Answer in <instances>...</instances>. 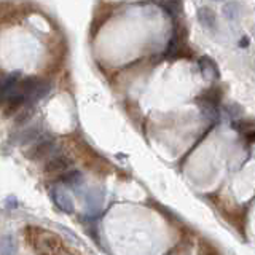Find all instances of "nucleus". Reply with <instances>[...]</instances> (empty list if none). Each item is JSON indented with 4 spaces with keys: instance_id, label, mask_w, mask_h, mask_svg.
I'll return each instance as SVG.
<instances>
[{
    "instance_id": "nucleus-1",
    "label": "nucleus",
    "mask_w": 255,
    "mask_h": 255,
    "mask_svg": "<svg viewBox=\"0 0 255 255\" xmlns=\"http://www.w3.org/2000/svg\"><path fill=\"white\" fill-rule=\"evenodd\" d=\"M56 148V142L54 139H40L34 147H32L26 156L32 161H38V159H43L46 156H50Z\"/></svg>"
},
{
    "instance_id": "nucleus-2",
    "label": "nucleus",
    "mask_w": 255,
    "mask_h": 255,
    "mask_svg": "<svg viewBox=\"0 0 255 255\" xmlns=\"http://www.w3.org/2000/svg\"><path fill=\"white\" fill-rule=\"evenodd\" d=\"M50 195H51L53 203L58 206L59 211H62L64 214H72V212H74V209H75L74 199H72V196L64 188L54 187V188H51V193Z\"/></svg>"
},
{
    "instance_id": "nucleus-3",
    "label": "nucleus",
    "mask_w": 255,
    "mask_h": 255,
    "mask_svg": "<svg viewBox=\"0 0 255 255\" xmlns=\"http://www.w3.org/2000/svg\"><path fill=\"white\" fill-rule=\"evenodd\" d=\"M104 204V191L99 188H91L85 195V206L90 215H99Z\"/></svg>"
},
{
    "instance_id": "nucleus-4",
    "label": "nucleus",
    "mask_w": 255,
    "mask_h": 255,
    "mask_svg": "<svg viewBox=\"0 0 255 255\" xmlns=\"http://www.w3.org/2000/svg\"><path fill=\"white\" fill-rule=\"evenodd\" d=\"M72 158L67 155H54L46 161L45 164V172L46 174H61V172H66L69 167L72 166Z\"/></svg>"
},
{
    "instance_id": "nucleus-5",
    "label": "nucleus",
    "mask_w": 255,
    "mask_h": 255,
    "mask_svg": "<svg viewBox=\"0 0 255 255\" xmlns=\"http://www.w3.org/2000/svg\"><path fill=\"white\" fill-rule=\"evenodd\" d=\"M198 66H199V70H201L203 78H206L207 82H215V80H219L220 72H219L217 64H215V61L212 58H209V56H203V58H199Z\"/></svg>"
},
{
    "instance_id": "nucleus-6",
    "label": "nucleus",
    "mask_w": 255,
    "mask_h": 255,
    "mask_svg": "<svg viewBox=\"0 0 255 255\" xmlns=\"http://www.w3.org/2000/svg\"><path fill=\"white\" fill-rule=\"evenodd\" d=\"M59 182L64 183V185H67L70 188H80L85 183V179H83V174L77 171V169H72V171H66L62 172V175L59 177Z\"/></svg>"
},
{
    "instance_id": "nucleus-7",
    "label": "nucleus",
    "mask_w": 255,
    "mask_h": 255,
    "mask_svg": "<svg viewBox=\"0 0 255 255\" xmlns=\"http://www.w3.org/2000/svg\"><path fill=\"white\" fill-rule=\"evenodd\" d=\"M196 18L199 21V24H201L203 27L206 29H214L215 27V13L212 8L209 6H201L199 10L196 11Z\"/></svg>"
},
{
    "instance_id": "nucleus-8",
    "label": "nucleus",
    "mask_w": 255,
    "mask_h": 255,
    "mask_svg": "<svg viewBox=\"0 0 255 255\" xmlns=\"http://www.w3.org/2000/svg\"><path fill=\"white\" fill-rule=\"evenodd\" d=\"M18 254V243L13 235H3L0 241V255H16Z\"/></svg>"
},
{
    "instance_id": "nucleus-9",
    "label": "nucleus",
    "mask_w": 255,
    "mask_h": 255,
    "mask_svg": "<svg viewBox=\"0 0 255 255\" xmlns=\"http://www.w3.org/2000/svg\"><path fill=\"white\" fill-rule=\"evenodd\" d=\"M50 90H51V83L50 82H45V80H40L38 85L35 86L34 93H32L27 99H30L32 102H37V101H40L42 98H45V96L50 93Z\"/></svg>"
},
{
    "instance_id": "nucleus-10",
    "label": "nucleus",
    "mask_w": 255,
    "mask_h": 255,
    "mask_svg": "<svg viewBox=\"0 0 255 255\" xmlns=\"http://www.w3.org/2000/svg\"><path fill=\"white\" fill-rule=\"evenodd\" d=\"M222 99V90L219 88H209V90H206L201 96L198 98V101H203V102H209V104H214V106H219V102Z\"/></svg>"
},
{
    "instance_id": "nucleus-11",
    "label": "nucleus",
    "mask_w": 255,
    "mask_h": 255,
    "mask_svg": "<svg viewBox=\"0 0 255 255\" xmlns=\"http://www.w3.org/2000/svg\"><path fill=\"white\" fill-rule=\"evenodd\" d=\"M21 77V72L16 70V72H11V74H8L5 78H3V83H2V91L3 94L8 93L10 90H13V88L18 85V80Z\"/></svg>"
},
{
    "instance_id": "nucleus-12",
    "label": "nucleus",
    "mask_w": 255,
    "mask_h": 255,
    "mask_svg": "<svg viewBox=\"0 0 255 255\" xmlns=\"http://www.w3.org/2000/svg\"><path fill=\"white\" fill-rule=\"evenodd\" d=\"M38 135H40V128L38 126H34V128H27L26 131H24L21 134V137H19V143H30V142H34L38 139Z\"/></svg>"
},
{
    "instance_id": "nucleus-13",
    "label": "nucleus",
    "mask_w": 255,
    "mask_h": 255,
    "mask_svg": "<svg viewBox=\"0 0 255 255\" xmlns=\"http://www.w3.org/2000/svg\"><path fill=\"white\" fill-rule=\"evenodd\" d=\"M239 13H241V8H239L238 2H230L223 6V16H225L227 19H236Z\"/></svg>"
},
{
    "instance_id": "nucleus-14",
    "label": "nucleus",
    "mask_w": 255,
    "mask_h": 255,
    "mask_svg": "<svg viewBox=\"0 0 255 255\" xmlns=\"http://www.w3.org/2000/svg\"><path fill=\"white\" fill-rule=\"evenodd\" d=\"M161 5L164 11H167L171 16H177L180 11V0H164Z\"/></svg>"
},
{
    "instance_id": "nucleus-15",
    "label": "nucleus",
    "mask_w": 255,
    "mask_h": 255,
    "mask_svg": "<svg viewBox=\"0 0 255 255\" xmlns=\"http://www.w3.org/2000/svg\"><path fill=\"white\" fill-rule=\"evenodd\" d=\"M199 255H222L215 247L207 243V241H203L201 246H199Z\"/></svg>"
},
{
    "instance_id": "nucleus-16",
    "label": "nucleus",
    "mask_w": 255,
    "mask_h": 255,
    "mask_svg": "<svg viewBox=\"0 0 255 255\" xmlns=\"http://www.w3.org/2000/svg\"><path fill=\"white\" fill-rule=\"evenodd\" d=\"M32 114H34V110L32 109H26V110H21L19 112V115L14 118V122H16V125H26L29 120H30V117H32Z\"/></svg>"
},
{
    "instance_id": "nucleus-17",
    "label": "nucleus",
    "mask_w": 255,
    "mask_h": 255,
    "mask_svg": "<svg viewBox=\"0 0 255 255\" xmlns=\"http://www.w3.org/2000/svg\"><path fill=\"white\" fill-rule=\"evenodd\" d=\"M225 110H228L227 114L231 117V118H238L243 115V109L238 106V104H230V106L225 107Z\"/></svg>"
},
{
    "instance_id": "nucleus-18",
    "label": "nucleus",
    "mask_w": 255,
    "mask_h": 255,
    "mask_svg": "<svg viewBox=\"0 0 255 255\" xmlns=\"http://www.w3.org/2000/svg\"><path fill=\"white\" fill-rule=\"evenodd\" d=\"M5 206L8 207V209H16V207H18V199H16L14 196H8L5 199Z\"/></svg>"
},
{
    "instance_id": "nucleus-19",
    "label": "nucleus",
    "mask_w": 255,
    "mask_h": 255,
    "mask_svg": "<svg viewBox=\"0 0 255 255\" xmlns=\"http://www.w3.org/2000/svg\"><path fill=\"white\" fill-rule=\"evenodd\" d=\"M244 137H246L247 142H254V140H255V129H252V131H246V132H244Z\"/></svg>"
},
{
    "instance_id": "nucleus-20",
    "label": "nucleus",
    "mask_w": 255,
    "mask_h": 255,
    "mask_svg": "<svg viewBox=\"0 0 255 255\" xmlns=\"http://www.w3.org/2000/svg\"><path fill=\"white\" fill-rule=\"evenodd\" d=\"M247 43H249V42H247V38H244V40H241V42H239V45H241V46H246Z\"/></svg>"
},
{
    "instance_id": "nucleus-21",
    "label": "nucleus",
    "mask_w": 255,
    "mask_h": 255,
    "mask_svg": "<svg viewBox=\"0 0 255 255\" xmlns=\"http://www.w3.org/2000/svg\"><path fill=\"white\" fill-rule=\"evenodd\" d=\"M214 2H222V0H214Z\"/></svg>"
}]
</instances>
